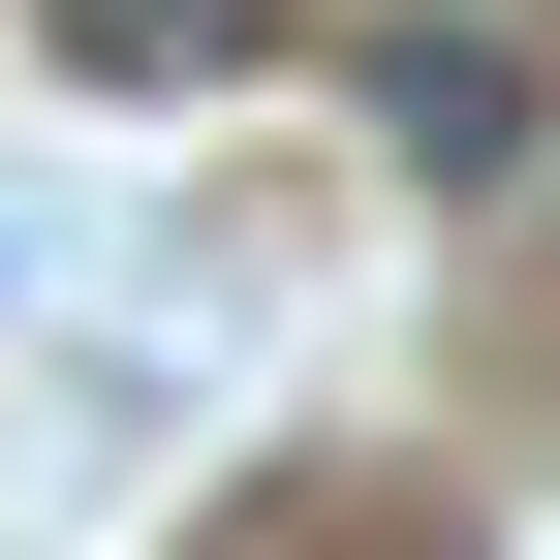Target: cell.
I'll use <instances>...</instances> for the list:
<instances>
[{"label":"cell","instance_id":"1","mask_svg":"<svg viewBox=\"0 0 560 560\" xmlns=\"http://www.w3.org/2000/svg\"><path fill=\"white\" fill-rule=\"evenodd\" d=\"M342 94H374V156H405V187H529V125H560V94H529V32H374Z\"/></svg>","mask_w":560,"mask_h":560},{"label":"cell","instance_id":"2","mask_svg":"<svg viewBox=\"0 0 560 560\" xmlns=\"http://www.w3.org/2000/svg\"><path fill=\"white\" fill-rule=\"evenodd\" d=\"M32 32H62V62H94V94H219V62L280 32V0H32Z\"/></svg>","mask_w":560,"mask_h":560}]
</instances>
